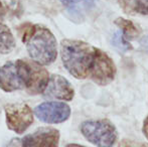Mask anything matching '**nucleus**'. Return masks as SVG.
Wrapping results in <instances>:
<instances>
[{
  "label": "nucleus",
  "instance_id": "obj_1",
  "mask_svg": "<svg viewBox=\"0 0 148 147\" xmlns=\"http://www.w3.org/2000/svg\"><path fill=\"white\" fill-rule=\"evenodd\" d=\"M60 57L64 67L76 79H88L100 86H106L115 79L113 59L105 51L85 41L64 39L60 43Z\"/></svg>",
  "mask_w": 148,
  "mask_h": 147
},
{
  "label": "nucleus",
  "instance_id": "obj_2",
  "mask_svg": "<svg viewBox=\"0 0 148 147\" xmlns=\"http://www.w3.org/2000/svg\"><path fill=\"white\" fill-rule=\"evenodd\" d=\"M22 41L31 59L42 66L51 65L58 57V43L49 28L38 24H24L21 27Z\"/></svg>",
  "mask_w": 148,
  "mask_h": 147
},
{
  "label": "nucleus",
  "instance_id": "obj_3",
  "mask_svg": "<svg viewBox=\"0 0 148 147\" xmlns=\"http://www.w3.org/2000/svg\"><path fill=\"white\" fill-rule=\"evenodd\" d=\"M81 132L89 142L100 147L113 146L118 137L115 126L107 119L83 122L81 124Z\"/></svg>",
  "mask_w": 148,
  "mask_h": 147
},
{
  "label": "nucleus",
  "instance_id": "obj_4",
  "mask_svg": "<svg viewBox=\"0 0 148 147\" xmlns=\"http://www.w3.org/2000/svg\"><path fill=\"white\" fill-rule=\"evenodd\" d=\"M15 63L23 82L24 89H26L28 94H41L49 79V75L42 65L33 59H18Z\"/></svg>",
  "mask_w": 148,
  "mask_h": 147
},
{
  "label": "nucleus",
  "instance_id": "obj_5",
  "mask_svg": "<svg viewBox=\"0 0 148 147\" xmlns=\"http://www.w3.org/2000/svg\"><path fill=\"white\" fill-rule=\"evenodd\" d=\"M6 124L17 134H22L33 123V113L28 105L14 103L5 106Z\"/></svg>",
  "mask_w": 148,
  "mask_h": 147
},
{
  "label": "nucleus",
  "instance_id": "obj_6",
  "mask_svg": "<svg viewBox=\"0 0 148 147\" xmlns=\"http://www.w3.org/2000/svg\"><path fill=\"white\" fill-rule=\"evenodd\" d=\"M33 112L35 116L45 123L59 124L69 119L71 108L66 103L45 102L35 107Z\"/></svg>",
  "mask_w": 148,
  "mask_h": 147
},
{
  "label": "nucleus",
  "instance_id": "obj_7",
  "mask_svg": "<svg viewBox=\"0 0 148 147\" xmlns=\"http://www.w3.org/2000/svg\"><path fill=\"white\" fill-rule=\"evenodd\" d=\"M60 141V132L55 128L42 127L24 136L20 143L25 147H57Z\"/></svg>",
  "mask_w": 148,
  "mask_h": 147
},
{
  "label": "nucleus",
  "instance_id": "obj_8",
  "mask_svg": "<svg viewBox=\"0 0 148 147\" xmlns=\"http://www.w3.org/2000/svg\"><path fill=\"white\" fill-rule=\"evenodd\" d=\"M42 94L47 98L71 101L74 98L75 91L71 83L66 78L60 75H53L49 77Z\"/></svg>",
  "mask_w": 148,
  "mask_h": 147
},
{
  "label": "nucleus",
  "instance_id": "obj_9",
  "mask_svg": "<svg viewBox=\"0 0 148 147\" xmlns=\"http://www.w3.org/2000/svg\"><path fill=\"white\" fill-rule=\"evenodd\" d=\"M0 89L5 92L24 89L23 82L15 62H8L0 68Z\"/></svg>",
  "mask_w": 148,
  "mask_h": 147
},
{
  "label": "nucleus",
  "instance_id": "obj_10",
  "mask_svg": "<svg viewBox=\"0 0 148 147\" xmlns=\"http://www.w3.org/2000/svg\"><path fill=\"white\" fill-rule=\"evenodd\" d=\"M122 10L130 15H148V0H118Z\"/></svg>",
  "mask_w": 148,
  "mask_h": 147
},
{
  "label": "nucleus",
  "instance_id": "obj_11",
  "mask_svg": "<svg viewBox=\"0 0 148 147\" xmlns=\"http://www.w3.org/2000/svg\"><path fill=\"white\" fill-rule=\"evenodd\" d=\"M15 47V39L10 29L4 24L0 23V53L6 55Z\"/></svg>",
  "mask_w": 148,
  "mask_h": 147
},
{
  "label": "nucleus",
  "instance_id": "obj_12",
  "mask_svg": "<svg viewBox=\"0 0 148 147\" xmlns=\"http://www.w3.org/2000/svg\"><path fill=\"white\" fill-rule=\"evenodd\" d=\"M114 23L118 26L122 31V36L128 40V39H133L140 34V29L133 23L132 21L128 19H125L123 17H119L115 19Z\"/></svg>",
  "mask_w": 148,
  "mask_h": 147
},
{
  "label": "nucleus",
  "instance_id": "obj_13",
  "mask_svg": "<svg viewBox=\"0 0 148 147\" xmlns=\"http://www.w3.org/2000/svg\"><path fill=\"white\" fill-rule=\"evenodd\" d=\"M113 42L114 44L116 45L119 49H122L124 51H127V49H131V44L128 42L126 38L122 36L121 34H116L113 37Z\"/></svg>",
  "mask_w": 148,
  "mask_h": 147
},
{
  "label": "nucleus",
  "instance_id": "obj_14",
  "mask_svg": "<svg viewBox=\"0 0 148 147\" xmlns=\"http://www.w3.org/2000/svg\"><path fill=\"white\" fill-rule=\"evenodd\" d=\"M64 4L66 5H76L79 3H90V2H93V0H60Z\"/></svg>",
  "mask_w": 148,
  "mask_h": 147
},
{
  "label": "nucleus",
  "instance_id": "obj_15",
  "mask_svg": "<svg viewBox=\"0 0 148 147\" xmlns=\"http://www.w3.org/2000/svg\"><path fill=\"white\" fill-rule=\"evenodd\" d=\"M142 131H143V134L145 135V137H146L147 140H148V116H147L146 118H145L144 122H143Z\"/></svg>",
  "mask_w": 148,
  "mask_h": 147
},
{
  "label": "nucleus",
  "instance_id": "obj_16",
  "mask_svg": "<svg viewBox=\"0 0 148 147\" xmlns=\"http://www.w3.org/2000/svg\"><path fill=\"white\" fill-rule=\"evenodd\" d=\"M4 16H5V9H4V6L2 4V2L0 1V23H2V21H3Z\"/></svg>",
  "mask_w": 148,
  "mask_h": 147
}]
</instances>
